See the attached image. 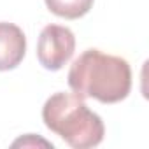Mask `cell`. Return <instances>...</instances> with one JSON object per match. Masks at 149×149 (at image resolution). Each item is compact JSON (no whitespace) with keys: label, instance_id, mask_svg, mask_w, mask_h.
Here are the masks:
<instances>
[{"label":"cell","instance_id":"obj_4","mask_svg":"<svg viewBox=\"0 0 149 149\" xmlns=\"http://www.w3.org/2000/svg\"><path fill=\"white\" fill-rule=\"evenodd\" d=\"M26 53V37L13 23H0V72L16 68Z\"/></svg>","mask_w":149,"mask_h":149},{"label":"cell","instance_id":"obj_2","mask_svg":"<svg viewBox=\"0 0 149 149\" xmlns=\"http://www.w3.org/2000/svg\"><path fill=\"white\" fill-rule=\"evenodd\" d=\"M42 121L74 149L95 147L105 135L102 118L90 111L77 93L60 91L49 97L42 107Z\"/></svg>","mask_w":149,"mask_h":149},{"label":"cell","instance_id":"obj_3","mask_svg":"<svg viewBox=\"0 0 149 149\" xmlns=\"http://www.w3.org/2000/svg\"><path fill=\"white\" fill-rule=\"evenodd\" d=\"M76 51V37L72 30L61 25L42 28L37 42V60L47 70H60Z\"/></svg>","mask_w":149,"mask_h":149},{"label":"cell","instance_id":"obj_5","mask_svg":"<svg viewBox=\"0 0 149 149\" xmlns=\"http://www.w3.org/2000/svg\"><path fill=\"white\" fill-rule=\"evenodd\" d=\"M47 9L65 19H79L90 13L95 0H44Z\"/></svg>","mask_w":149,"mask_h":149},{"label":"cell","instance_id":"obj_6","mask_svg":"<svg viewBox=\"0 0 149 149\" xmlns=\"http://www.w3.org/2000/svg\"><path fill=\"white\" fill-rule=\"evenodd\" d=\"M28 144H42V146H47V147H53L49 142H46V140H42V139H39L37 142L33 140V139H30V140H26V139H19V140H16L13 146H28Z\"/></svg>","mask_w":149,"mask_h":149},{"label":"cell","instance_id":"obj_1","mask_svg":"<svg viewBox=\"0 0 149 149\" xmlns=\"http://www.w3.org/2000/svg\"><path fill=\"white\" fill-rule=\"evenodd\" d=\"M68 86L83 98L116 104L125 100L132 90V70L121 56L86 49L70 65Z\"/></svg>","mask_w":149,"mask_h":149}]
</instances>
